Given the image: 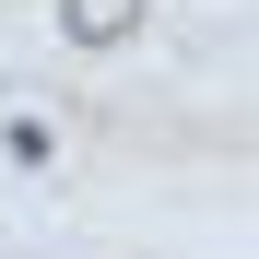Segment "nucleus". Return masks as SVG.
<instances>
[{
	"instance_id": "1",
	"label": "nucleus",
	"mask_w": 259,
	"mask_h": 259,
	"mask_svg": "<svg viewBox=\"0 0 259 259\" xmlns=\"http://www.w3.org/2000/svg\"><path fill=\"white\" fill-rule=\"evenodd\" d=\"M59 24L82 35V48H106V35H130V24H142V0H59Z\"/></svg>"
}]
</instances>
